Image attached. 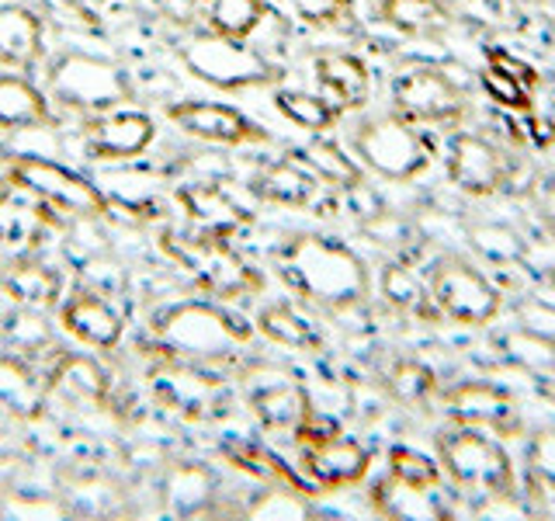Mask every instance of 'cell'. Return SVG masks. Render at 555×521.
Returning a JSON list of instances; mask_svg holds the SVG:
<instances>
[{"instance_id":"cell-1","label":"cell","mask_w":555,"mask_h":521,"mask_svg":"<svg viewBox=\"0 0 555 521\" xmlns=\"http://www.w3.org/2000/svg\"><path fill=\"white\" fill-rule=\"evenodd\" d=\"M278 271L302 300L317 303L330 313L351 309L369 295V268L364 260L344 247L340 240L320 233L292 237L278 254Z\"/></svg>"},{"instance_id":"cell-2","label":"cell","mask_w":555,"mask_h":521,"mask_svg":"<svg viewBox=\"0 0 555 521\" xmlns=\"http://www.w3.org/2000/svg\"><path fill=\"white\" fill-rule=\"evenodd\" d=\"M254 338V330L216 303H173L153 320V344L170 361H219Z\"/></svg>"},{"instance_id":"cell-3","label":"cell","mask_w":555,"mask_h":521,"mask_svg":"<svg viewBox=\"0 0 555 521\" xmlns=\"http://www.w3.org/2000/svg\"><path fill=\"white\" fill-rule=\"evenodd\" d=\"M160 247L164 254L181 265L195 282L219 295V300H240V295H254L264 285L247 260H243L233 247H230V237H212V233H173L167 230L160 237Z\"/></svg>"},{"instance_id":"cell-4","label":"cell","mask_w":555,"mask_h":521,"mask_svg":"<svg viewBox=\"0 0 555 521\" xmlns=\"http://www.w3.org/2000/svg\"><path fill=\"white\" fill-rule=\"evenodd\" d=\"M49 87L66 109L101 115L132 98V84L118 63L91 56V52H63L49 66Z\"/></svg>"},{"instance_id":"cell-5","label":"cell","mask_w":555,"mask_h":521,"mask_svg":"<svg viewBox=\"0 0 555 521\" xmlns=\"http://www.w3.org/2000/svg\"><path fill=\"white\" fill-rule=\"evenodd\" d=\"M354 153L364 167L389 181H410L430 164L427 139L403 115H378L364 122L354 136Z\"/></svg>"},{"instance_id":"cell-6","label":"cell","mask_w":555,"mask_h":521,"mask_svg":"<svg viewBox=\"0 0 555 521\" xmlns=\"http://www.w3.org/2000/svg\"><path fill=\"white\" fill-rule=\"evenodd\" d=\"M438 459L459 486H473L490 497L514 491L511 456L500 442L486 439L476 428L462 424L459 431H444L438 439Z\"/></svg>"},{"instance_id":"cell-7","label":"cell","mask_w":555,"mask_h":521,"mask_svg":"<svg viewBox=\"0 0 555 521\" xmlns=\"http://www.w3.org/2000/svg\"><path fill=\"white\" fill-rule=\"evenodd\" d=\"M184 66L198 80L219 87V91H247V87L271 84L278 77V69L260 56L257 49H250L243 39H225V35H198L181 52Z\"/></svg>"},{"instance_id":"cell-8","label":"cell","mask_w":555,"mask_h":521,"mask_svg":"<svg viewBox=\"0 0 555 521\" xmlns=\"http://www.w3.org/2000/svg\"><path fill=\"white\" fill-rule=\"evenodd\" d=\"M8 178L11 185L31 191L35 199L49 202L52 208H60V213L83 216V219L108 216V199H104L91 181L56 161H46V156H28V153L14 156L8 167Z\"/></svg>"},{"instance_id":"cell-9","label":"cell","mask_w":555,"mask_h":521,"mask_svg":"<svg viewBox=\"0 0 555 521\" xmlns=\"http://www.w3.org/2000/svg\"><path fill=\"white\" fill-rule=\"evenodd\" d=\"M430 300L448 320L465 323V327L490 323L503 306L500 289L490 282V278H486L482 271H476L473 265H465V260H459V257H448L434 268Z\"/></svg>"},{"instance_id":"cell-10","label":"cell","mask_w":555,"mask_h":521,"mask_svg":"<svg viewBox=\"0 0 555 521\" xmlns=\"http://www.w3.org/2000/svg\"><path fill=\"white\" fill-rule=\"evenodd\" d=\"M392 104L396 115H403L413 126L416 122L441 126V122H455L465 115V91L438 66H413L396 77Z\"/></svg>"},{"instance_id":"cell-11","label":"cell","mask_w":555,"mask_h":521,"mask_svg":"<svg viewBox=\"0 0 555 521\" xmlns=\"http://www.w3.org/2000/svg\"><path fill=\"white\" fill-rule=\"evenodd\" d=\"M167 118L181 132L205 139V143H219V147H250V143H268L271 139L243 112L230 109V104H216V101L167 104Z\"/></svg>"},{"instance_id":"cell-12","label":"cell","mask_w":555,"mask_h":521,"mask_svg":"<svg viewBox=\"0 0 555 521\" xmlns=\"http://www.w3.org/2000/svg\"><path fill=\"white\" fill-rule=\"evenodd\" d=\"M156 136V126L146 112L135 109H112L101 112L87 122V136H83V150L94 161H129L139 156Z\"/></svg>"},{"instance_id":"cell-13","label":"cell","mask_w":555,"mask_h":521,"mask_svg":"<svg viewBox=\"0 0 555 521\" xmlns=\"http://www.w3.org/2000/svg\"><path fill=\"white\" fill-rule=\"evenodd\" d=\"M153 390L170 410L191 417V421L212 417L222 407V379L208 376L195 361H170L167 358L164 369L156 372Z\"/></svg>"},{"instance_id":"cell-14","label":"cell","mask_w":555,"mask_h":521,"mask_svg":"<svg viewBox=\"0 0 555 521\" xmlns=\"http://www.w3.org/2000/svg\"><path fill=\"white\" fill-rule=\"evenodd\" d=\"M250 410L264 428L295 431L312 410L302 382H295L282 369H260L250 382Z\"/></svg>"},{"instance_id":"cell-15","label":"cell","mask_w":555,"mask_h":521,"mask_svg":"<svg viewBox=\"0 0 555 521\" xmlns=\"http://www.w3.org/2000/svg\"><path fill=\"white\" fill-rule=\"evenodd\" d=\"M444 410L465 428L514 431L520 424L517 399L493 382H459L444 393Z\"/></svg>"},{"instance_id":"cell-16","label":"cell","mask_w":555,"mask_h":521,"mask_svg":"<svg viewBox=\"0 0 555 521\" xmlns=\"http://www.w3.org/2000/svg\"><path fill=\"white\" fill-rule=\"evenodd\" d=\"M448 174L465 195H493L507 181V161H503L490 139H482L476 132H462L451 139Z\"/></svg>"},{"instance_id":"cell-17","label":"cell","mask_w":555,"mask_h":521,"mask_svg":"<svg viewBox=\"0 0 555 521\" xmlns=\"http://www.w3.org/2000/svg\"><path fill=\"white\" fill-rule=\"evenodd\" d=\"M46 393L63 399L69 407H77V410H101V407H108L112 382L91 355L66 352L49 369Z\"/></svg>"},{"instance_id":"cell-18","label":"cell","mask_w":555,"mask_h":521,"mask_svg":"<svg viewBox=\"0 0 555 521\" xmlns=\"http://www.w3.org/2000/svg\"><path fill=\"white\" fill-rule=\"evenodd\" d=\"M63 327L66 334H74L87 347H98V352H112L126 334L121 313L94 289H80L77 295H69L63 306Z\"/></svg>"},{"instance_id":"cell-19","label":"cell","mask_w":555,"mask_h":521,"mask_svg":"<svg viewBox=\"0 0 555 521\" xmlns=\"http://www.w3.org/2000/svg\"><path fill=\"white\" fill-rule=\"evenodd\" d=\"M49 226H56L52 205L35 199L25 188L0 191V251H25L42 240Z\"/></svg>"},{"instance_id":"cell-20","label":"cell","mask_w":555,"mask_h":521,"mask_svg":"<svg viewBox=\"0 0 555 521\" xmlns=\"http://www.w3.org/2000/svg\"><path fill=\"white\" fill-rule=\"evenodd\" d=\"M369 466L372 456L364 452V445H358L354 439H340V434L317 445H306L302 452V469L317 486H351L364 480Z\"/></svg>"},{"instance_id":"cell-21","label":"cell","mask_w":555,"mask_h":521,"mask_svg":"<svg viewBox=\"0 0 555 521\" xmlns=\"http://www.w3.org/2000/svg\"><path fill=\"white\" fill-rule=\"evenodd\" d=\"M312 69H317L323 98L334 104L337 112H354L372 94L369 66H364L358 56H351V52H320Z\"/></svg>"},{"instance_id":"cell-22","label":"cell","mask_w":555,"mask_h":521,"mask_svg":"<svg viewBox=\"0 0 555 521\" xmlns=\"http://www.w3.org/2000/svg\"><path fill=\"white\" fill-rule=\"evenodd\" d=\"M178 202L198 233L233 237L240 226L250 219L247 208L236 205L219 185H188L178 191Z\"/></svg>"},{"instance_id":"cell-23","label":"cell","mask_w":555,"mask_h":521,"mask_svg":"<svg viewBox=\"0 0 555 521\" xmlns=\"http://www.w3.org/2000/svg\"><path fill=\"white\" fill-rule=\"evenodd\" d=\"M317 191H320L317 170H312L309 164H302L295 153H288L285 161H274L268 167H260L257 178H254V195L260 202H271V205L302 208L317 199Z\"/></svg>"},{"instance_id":"cell-24","label":"cell","mask_w":555,"mask_h":521,"mask_svg":"<svg viewBox=\"0 0 555 521\" xmlns=\"http://www.w3.org/2000/svg\"><path fill=\"white\" fill-rule=\"evenodd\" d=\"M42 60V17L22 4H0V63L31 69Z\"/></svg>"},{"instance_id":"cell-25","label":"cell","mask_w":555,"mask_h":521,"mask_svg":"<svg viewBox=\"0 0 555 521\" xmlns=\"http://www.w3.org/2000/svg\"><path fill=\"white\" fill-rule=\"evenodd\" d=\"M160 494H164V508L170 514L195 518L212 508L216 476H212V469H205L202 462H178L167 469Z\"/></svg>"},{"instance_id":"cell-26","label":"cell","mask_w":555,"mask_h":521,"mask_svg":"<svg viewBox=\"0 0 555 521\" xmlns=\"http://www.w3.org/2000/svg\"><path fill=\"white\" fill-rule=\"evenodd\" d=\"M4 292L11 295L14 306L22 309H35V313H46L60 303L63 295V275L46 265V260H35V257H22L17 265L8 268L4 275Z\"/></svg>"},{"instance_id":"cell-27","label":"cell","mask_w":555,"mask_h":521,"mask_svg":"<svg viewBox=\"0 0 555 521\" xmlns=\"http://www.w3.org/2000/svg\"><path fill=\"white\" fill-rule=\"evenodd\" d=\"M52 122L39 87L22 74H0V129H46Z\"/></svg>"},{"instance_id":"cell-28","label":"cell","mask_w":555,"mask_h":521,"mask_svg":"<svg viewBox=\"0 0 555 521\" xmlns=\"http://www.w3.org/2000/svg\"><path fill=\"white\" fill-rule=\"evenodd\" d=\"M46 386L35 379L31 365L14 352H0V410H8L22 421L39 417L46 407Z\"/></svg>"},{"instance_id":"cell-29","label":"cell","mask_w":555,"mask_h":521,"mask_svg":"<svg viewBox=\"0 0 555 521\" xmlns=\"http://www.w3.org/2000/svg\"><path fill=\"white\" fill-rule=\"evenodd\" d=\"M378 14L386 25L413 35V39H430V35H444L451 28V11L441 0H382Z\"/></svg>"},{"instance_id":"cell-30","label":"cell","mask_w":555,"mask_h":521,"mask_svg":"<svg viewBox=\"0 0 555 521\" xmlns=\"http://www.w3.org/2000/svg\"><path fill=\"white\" fill-rule=\"evenodd\" d=\"M372 504L378 514L386 518H441V504L434 497V486H413L403 483L389 473V480H382L372 494Z\"/></svg>"},{"instance_id":"cell-31","label":"cell","mask_w":555,"mask_h":521,"mask_svg":"<svg viewBox=\"0 0 555 521\" xmlns=\"http://www.w3.org/2000/svg\"><path fill=\"white\" fill-rule=\"evenodd\" d=\"M257 330L264 334L268 341L274 344H285V347H295V352H320V334L317 327H312L302 313H295L288 303H271L260 309L257 317Z\"/></svg>"},{"instance_id":"cell-32","label":"cell","mask_w":555,"mask_h":521,"mask_svg":"<svg viewBox=\"0 0 555 521\" xmlns=\"http://www.w3.org/2000/svg\"><path fill=\"white\" fill-rule=\"evenodd\" d=\"M382 295L399 313H416V317H430V282H424L410 260H392L382 271Z\"/></svg>"},{"instance_id":"cell-33","label":"cell","mask_w":555,"mask_h":521,"mask_svg":"<svg viewBox=\"0 0 555 521\" xmlns=\"http://www.w3.org/2000/svg\"><path fill=\"white\" fill-rule=\"evenodd\" d=\"M465 240L473 243V251L490 260V265H520L528 247V240L507 223H468Z\"/></svg>"},{"instance_id":"cell-34","label":"cell","mask_w":555,"mask_h":521,"mask_svg":"<svg viewBox=\"0 0 555 521\" xmlns=\"http://www.w3.org/2000/svg\"><path fill=\"white\" fill-rule=\"evenodd\" d=\"M205 17L216 35L247 42L268 17V8L264 0H205Z\"/></svg>"},{"instance_id":"cell-35","label":"cell","mask_w":555,"mask_h":521,"mask_svg":"<svg viewBox=\"0 0 555 521\" xmlns=\"http://www.w3.org/2000/svg\"><path fill=\"white\" fill-rule=\"evenodd\" d=\"M503 352L514 365L528 372H538V376H555V341L538 334V330H528V327H511L507 334H503Z\"/></svg>"},{"instance_id":"cell-36","label":"cell","mask_w":555,"mask_h":521,"mask_svg":"<svg viewBox=\"0 0 555 521\" xmlns=\"http://www.w3.org/2000/svg\"><path fill=\"white\" fill-rule=\"evenodd\" d=\"M274 109L306 132H326L340 115L323 94H306V91H278Z\"/></svg>"},{"instance_id":"cell-37","label":"cell","mask_w":555,"mask_h":521,"mask_svg":"<svg viewBox=\"0 0 555 521\" xmlns=\"http://www.w3.org/2000/svg\"><path fill=\"white\" fill-rule=\"evenodd\" d=\"M302 164H309L317 170V178L326 181V185H337V188H351L361 181V170L358 164L347 156L337 143H326V139H317V143H309L306 150H295Z\"/></svg>"},{"instance_id":"cell-38","label":"cell","mask_w":555,"mask_h":521,"mask_svg":"<svg viewBox=\"0 0 555 521\" xmlns=\"http://www.w3.org/2000/svg\"><path fill=\"white\" fill-rule=\"evenodd\" d=\"M386 390L396 404L416 407V404H427L430 393L438 390V376H434V369H427L424 361L399 358L386 376Z\"/></svg>"},{"instance_id":"cell-39","label":"cell","mask_w":555,"mask_h":521,"mask_svg":"<svg viewBox=\"0 0 555 521\" xmlns=\"http://www.w3.org/2000/svg\"><path fill=\"white\" fill-rule=\"evenodd\" d=\"M250 518H312V500L306 497L302 486L292 483H271L250 508Z\"/></svg>"},{"instance_id":"cell-40","label":"cell","mask_w":555,"mask_h":521,"mask_svg":"<svg viewBox=\"0 0 555 521\" xmlns=\"http://www.w3.org/2000/svg\"><path fill=\"white\" fill-rule=\"evenodd\" d=\"M361 230L364 237H372V243L389 251H406L416 240V233H421L413 219H406L403 213H389V208H378L369 219H361Z\"/></svg>"},{"instance_id":"cell-41","label":"cell","mask_w":555,"mask_h":521,"mask_svg":"<svg viewBox=\"0 0 555 521\" xmlns=\"http://www.w3.org/2000/svg\"><path fill=\"white\" fill-rule=\"evenodd\" d=\"M225 456H230L240 469H247V473H254L257 480H264V483H292V486H302L282 462H278V459L271 456V452L257 448V445L230 442V445H225ZM302 491H306V486H302Z\"/></svg>"},{"instance_id":"cell-42","label":"cell","mask_w":555,"mask_h":521,"mask_svg":"<svg viewBox=\"0 0 555 521\" xmlns=\"http://www.w3.org/2000/svg\"><path fill=\"white\" fill-rule=\"evenodd\" d=\"M389 473L403 483H413V486H434V491H438V480H441L438 462L410 445H396L389 452Z\"/></svg>"},{"instance_id":"cell-43","label":"cell","mask_w":555,"mask_h":521,"mask_svg":"<svg viewBox=\"0 0 555 521\" xmlns=\"http://www.w3.org/2000/svg\"><path fill=\"white\" fill-rule=\"evenodd\" d=\"M285 4L312 28H344L354 17L351 0H285Z\"/></svg>"},{"instance_id":"cell-44","label":"cell","mask_w":555,"mask_h":521,"mask_svg":"<svg viewBox=\"0 0 555 521\" xmlns=\"http://www.w3.org/2000/svg\"><path fill=\"white\" fill-rule=\"evenodd\" d=\"M479 84H482V91L490 94V101L503 104V109L520 112V115L531 112V91L525 84H517L514 77L500 74V69H493V66H486L479 74Z\"/></svg>"},{"instance_id":"cell-45","label":"cell","mask_w":555,"mask_h":521,"mask_svg":"<svg viewBox=\"0 0 555 521\" xmlns=\"http://www.w3.org/2000/svg\"><path fill=\"white\" fill-rule=\"evenodd\" d=\"M528 469L538 486L555 494V428H538L528 442Z\"/></svg>"},{"instance_id":"cell-46","label":"cell","mask_w":555,"mask_h":521,"mask_svg":"<svg viewBox=\"0 0 555 521\" xmlns=\"http://www.w3.org/2000/svg\"><path fill=\"white\" fill-rule=\"evenodd\" d=\"M517 323L528 327V330H538V334H545V338L555 341V303L545 300V295L525 300L517 306Z\"/></svg>"},{"instance_id":"cell-47","label":"cell","mask_w":555,"mask_h":521,"mask_svg":"<svg viewBox=\"0 0 555 521\" xmlns=\"http://www.w3.org/2000/svg\"><path fill=\"white\" fill-rule=\"evenodd\" d=\"M490 66H493V69H500V74L514 77L517 84H525L528 91H534V87H538V74H534V69H531L525 60H517L514 52H507V49L490 52Z\"/></svg>"},{"instance_id":"cell-48","label":"cell","mask_w":555,"mask_h":521,"mask_svg":"<svg viewBox=\"0 0 555 521\" xmlns=\"http://www.w3.org/2000/svg\"><path fill=\"white\" fill-rule=\"evenodd\" d=\"M295 434H299L302 445H317V442H326V439H334V434H340V428H337L334 417H323L317 410H309L306 421L295 428Z\"/></svg>"},{"instance_id":"cell-49","label":"cell","mask_w":555,"mask_h":521,"mask_svg":"<svg viewBox=\"0 0 555 521\" xmlns=\"http://www.w3.org/2000/svg\"><path fill=\"white\" fill-rule=\"evenodd\" d=\"M531 199H534L538 216L545 219V226H555V181L534 185V188H531Z\"/></svg>"},{"instance_id":"cell-50","label":"cell","mask_w":555,"mask_h":521,"mask_svg":"<svg viewBox=\"0 0 555 521\" xmlns=\"http://www.w3.org/2000/svg\"><path fill=\"white\" fill-rule=\"evenodd\" d=\"M63 4H69L74 11H80L83 17H104L108 11L118 8V0H63Z\"/></svg>"},{"instance_id":"cell-51","label":"cell","mask_w":555,"mask_h":521,"mask_svg":"<svg viewBox=\"0 0 555 521\" xmlns=\"http://www.w3.org/2000/svg\"><path fill=\"white\" fill-rule=\"evenodd\" d=\"M531 129H534L538 143H552V139H555V132L548 129V122H542V118H531Z\"/></svg>"},{"instance_id":"cell-52","label":"cell","mask_w":555,"mask_h":521,"mask_svg":"<svg viewBox=\"0 0 555 521\" xmlns=\"http://www.w3.org/2000/svg\"><path fill=\"white\" fill-rule=\"evenodd\" d=\"M534 8L542 11L545 22H552V25H555V0H534Z\"/></svg>"},{"instance_id":"cell-53","label":"cell","mask_w":555,"mask_h":521,"mask_svg":"<svg viewBox=\"0 0 555 521\" xmlns=\"http://www.w3.org/2000/svg\"><path fill=\"white\" fill-rule=\"evenodd\" d=\"M542 292H548L545 300H552V303H555V271H548V275H545V285H542Z\"/></svg>"}]
</instances>
